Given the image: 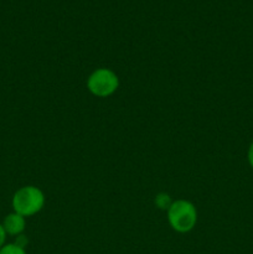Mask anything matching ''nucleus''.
I'll use <instances>...</instances> for the list:
<instances>
[{"label":"nucleus","instance_id":"4","mask_svg":"<svg viewBox=\"0 0 253 254\" xmlns=\"http://www.w3.org/2000/svg\"><path fill=\"white\" fill-rule=\"evenodd\" d=\"M1 225L7 236H14V237H16V236L22 235V232L25 231V227H26V218L12 211L11 213L5 216Z\"/></svg>","mask_w":253,"mask_h":254},{"label":"nucleus","instance_id":"6","mask_svg":"<svg viewBox=\"0 0 253 254\" xmlns=\"http://www.w3.org/2000/svg\"><path fill=\"white\" fill-rule=\"evenodd\" d=\"M0 254H26V251L15 243H5L0 250Z\"/></svg>","mask_w":253,"mask_h":254},{"label":"nucleus","instance_id":"7","mask_svg":"<svg viewBox=\"0 0 253 254\" xmlns=\"http://www.w3.org/2000/svg\"><path fill=\"white\" fill-rule=\"evenodd\" d=\"M15 245H17L19 247L21 248H25L27 246V243H29V241H27V238L25 237L24 235H19L16 236V240H15Z\"/></svg>","mask_w":253,"mask_h":254},{"label":"nucleus","instance_id":"8","mask_svg":"<svg viewBox=\"0 0 253 254\" xmlns=\"http://www.w3.org/2000/svg\"><path fill=\"white\" fill-rule=\"evenodd\" d=\"M247 161H248V164H250L251 168L253 169V140H252V143L250 144V146H248Z\"/></svg>","mask_w":253,"mask_h":254},{"label":"nucleus","instance_id":"9","mask_svg":"<svg viewBox=\"0 0 253 254\" xmlns=\"http://www.w3.org/2000/svg\"><path fill=\"white\" fill-rule=\"evenodd\" d=\"M6 232H5L4 227H2V225L0 223V250L2 248V246L5 245V242H6Z\"/></svg>","mask_w":253,"mask_h":254},{"label":"nucleus","instance_id":"3","mask_svg":"<svg viewBox=\"0 0 253 254\" xmlns=\"http://www.w3.org/2000/svg\"><path fill=\"white\" fill-rule=\"evenodd\" d=\"M118 88L119 77L111 68H97L87 78V89L98 98H107L116 93Z\"/></svg>","mask_w":253,"mask_h":254},{"label":"nucleus","instance_id":"2","mask_svg":"<svg viewBox=\"0 0 253 254\" xmlns=\"http://www.w3.org/2000/svg\"><path fill=\"white\" fill-rule=\"evenodd\" d=\"M14 212L26 217L36 215L45 205V195L39 188L32 185L22 186L14 193L11 200Z\"/></svg>","mask_w":253,"mask_h":254},{"label":"nucleus","instance_id":"1","mask_svg":"<svg viewBox=\"0 0 253 254\" xmlns=\"http://www.w3.org/2000/svg\"><path fill=\"white\" fill-rule=\"evenodd\" d=\"M168 213L170 227L178 233H189L197 223V210L195 205L188 200L173 201Z\"/></svg>","mask_w":253,"mask_h":254},{"label":"nucleus","instance_id":"5","mask_svg":"<svg viewBox=\"0 0 253 254\" xmlns=\"http://www.w3.org/2000/svg\"><path fill=\"white\" fill-rule=\"evenodd\" d=\"M171 203H173V201H171L170 196H169L168 193L161 192V193H158V195H156L155 205H156V207L160 208V210L168 211L169 207L171 206Z\"/></svg>","mask_w":253,"mask_h":254}]
</instances>
